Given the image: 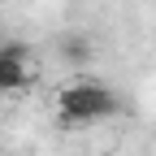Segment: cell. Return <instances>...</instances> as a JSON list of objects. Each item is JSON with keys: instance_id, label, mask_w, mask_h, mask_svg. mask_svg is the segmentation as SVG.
Here are the masks:
<instances>
[{"instance_id": "1", "label": "cell", "mask_w": 156, "mask_h": 156, "mask_svg": "<svg viewBox=\"0 0 156 156\" xmlns=\"http://www.w3.org/2000/svg\"><path fill=\"white\" fill-rule=\"evenodd\" d=\"M117 108H122V100L95 78H78L56 95V113L65 126H95L104 117H117Z\"/></svg>"}, {"instance_id": "3", "label": "cell", "mask_w": 156, "mask_h": 156, "mask_svg": "<svg viewBox=\"0 0 156 156\" xmlns=\"http://www.w3.org/2000/svg\"><path fill=\"white\" fill-rule=\"evenodd\" d=\"M65 56H69V61H78V56H83V61H87V39H69V48H65Z\"/></svg>"}, {"instance_id": "2", "label": "cell", "mask_w": 156, "mask_h": 156, "mask_svg": "<svg viewBox=\"0 0 156 156\" xmlns=\"http://www.w3.org/2000/svg\"><path fill=\"white\" fill-rule=\"evenodd\" d=\"M26 56H30V48L22 44V39H9V44H0V95H5V91H22V87L30 83Z\"/></svg>"}, {"instance_id": "4", "label": "cell", "mask_w": 156, "mask_h": 156, "mask_svg": "<svg viewBox=\"0 0 156 156\" xmlns=\"http://www.w3.org/2000/svg\"><path fill=\"white\" fill-rule=\"evenodd\" d=\"M0 5H5V0H0Z\"/></svg>"}]
</instances>
